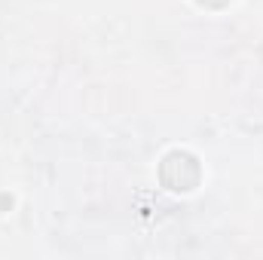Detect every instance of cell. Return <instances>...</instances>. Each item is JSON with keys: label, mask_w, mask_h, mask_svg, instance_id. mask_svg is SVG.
Masks as SVG:
<instances>
[{"label": "cell", "mask_w": 263, "mask_h": 260, "mask_svg": "<svg viewBox=\"0 0 263 260\" xmlns=\"http://www.w3.org/2000/svg\"><path fill=\"white\" fill-rule=\"evenodd\" d=\"M199 6H205V9H223V6H230L233 0H196Z\"/></svg>", "instance_id": "cell-2"}, {"label": "cell", "mask_w": 263, "mask_h": 260, "mask_svg": "<svg viewBox=\"0 0 263 260\" xmlns=\"http://www.w3.org/2000/svg\"><path fill=\"white\" fill-rule=\"evenodd\" d=\"M159 181L172 193H190L202 181V165L190 150H168L159 162Z\"/></svg>", "instance_id": "cell-1"}]
</instances>
